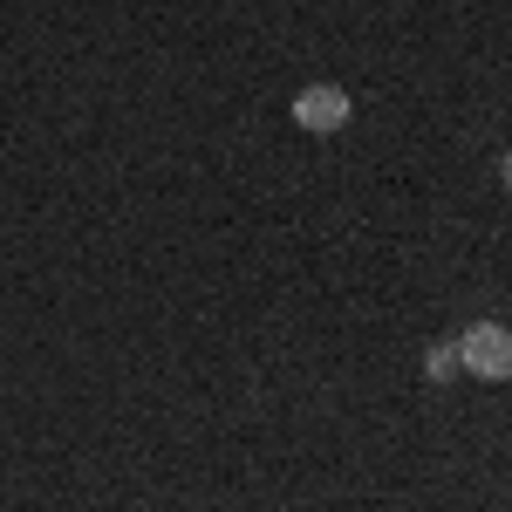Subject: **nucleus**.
<instances>
[{
    "instance_id": "4",
    "label": "nucleus",
    "mask_w": 512,
    "mask_h": 512,
    "mask_svg": "<svg viewBox=\"0 0 512 512\" xmlns=\"http://www.w3.org/2000/svg\"><path fill=\"white\" fill-rule=\"evenodd\" d=\"M499 178H506V192H512V151H506V164H499Z\"/></svg>"
},
{
    "instance_id": "1",
    "label": "nucleus",
    "mask_w": 512,
    "mask_h": 512,
    "mask_svg": "<svg viewBox=\"0 0 512 512\" xmlns=\"http://www.w3.org/2000/svg\"><path fill=\"white\" fill-rule=\"evenodd\" d=\"M458 369L478 383H512V328L506 321H472L458 335Z\"/></svg>"
},
{
    "instance_id": "2",
    "label": "nucleus",
    "mask_w": 512,
    "mask_h": 512,
    "mask_svg": "<svg viewBox=\"0 0 512 512\" xmlns=\"http://www.w3.org/2000/svg\"><path fill=\"white\" fill-rule=\"evenodd\" d=\"M349 117H355V103H349L342 82H308V89L294 96V123H301L308 137H335V130H349Z\"/></svg>"
},
{
    "instance_id": "3",
    "label": "nucleus",
    "mask_w": 512,
    "mask_h": 512,
    "mask_svg": "<svg viewBox=\"0 0 512 512\" xmlns=\"http://www.w3.org/2000/svg\"><path fill=\"white\" fill-rule=\"evenodd\" d=\"M424 376H431V383L465 376V369H458V335H444V342H431V349H424Z\"/></svg>"
}]
</instances>
